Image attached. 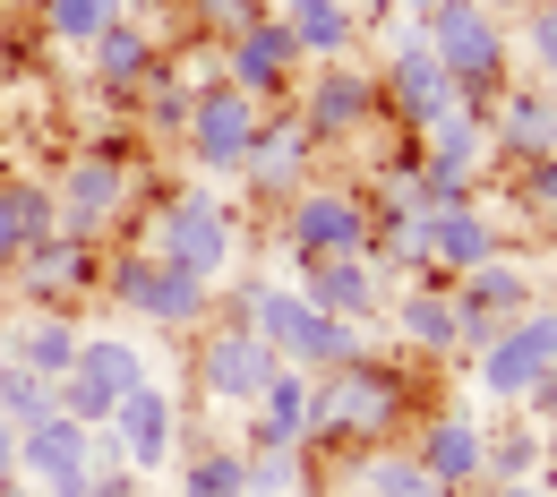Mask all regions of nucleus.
I'll return each mask as SVG.
<instances>
[{"label": "nucleus", "instance_id": "1", "mask_svg": "<svg viewBox=\"0 0 557 497\" xmlns=\"http://www.w3.org/2000/svg\"><path fill=\"white\" fill-rule=\"evenodd\" d=\"M412 412V377L386 360H344L309 377V437H351V446H395V421Z\"/></svg>", "mask_w": 557, "mask_h": 497}, {"label": "nucleus", "instance_id": "2", "mask_svg": "<svg viewBox=\"0 0 557 497\" xmlns=\"http://www.w3.org/2000/svg\"><path fill=\"white\" fill-rule=\"evenodd\" d=\"M232 318H249L267 344H275L292 369H344V360H360V326H344V318H326V309H309L300 300V284H240L232 291Z\"/></svg>", "mask_w": 557, "mask_h": 497}, {"label": "nucleus", "instance_id": "3", "mask_svg": "<svg viewBox=\"0 0 557 497\" xmlns=\"http://www.w3.org/2000/svg\"><path fill=\"white\" fill-rule=\"evenodd\" d=\"M420 35H429V52L446 61V77H455V95H463V103L506 95V61H515V52H506L497 9H481V0H429Z\"/></svg>", "mask_w": 557, "mask_h": 497}, {"label": "nucleus", "instance_id": "4", "mask_svg": "<svg viewBox=\"0 0 557 497\" xmlns=\"http://www.w3.org/2000/svg\"><path fill=\"white\" fill-rule=\"evenodd\" d=\"M103 291H112V309H129L146 326H181V335L207 326V309H214L207 275H189V266H172V258H154V249L112 258V266H103Z\"/></svg>", "mask_w": 557, "mask_h": 497}, {"label": "nucleus", "instance_id": "5", "mask_svg": "<svg viewBox=\"0 0 557 497\" xmlns=\"http://www.w3.org/2000/svg\"><path fill=\"white\" fill-rule=\"evenodd\" d=\"M377 95H386V112L404 121V129H437L463 95H455V77H446V61L429 52V35H420V17H386V77H377Z\"/></svg>", "mask_w": 557, "mask_h": 497}, {"label": "nucleus", "instance_id": "6", "mask_svg": "<svg viewBox=\"0 0 557 497\" xmlns=\"http://www.w3.org/2000/svg\"><path fill=\"white\" fill-rule=\"evenodd\" d=\"M258 121H267V103L258 95H240V86H189V121H181V138H189V163L214 172V181H240V163H249V146H258Z\"/></svg>", "mask_w": 557, "mask_h": 497}, {"label": "nucleus", "instance_id": "7", "mask_svg": "<svg viewBox=\"0 0 557 497\" xmlns=\"http://www.w3.org/2000/svg\"><path fill=\"white\" fill-rule=\"evenodd\" d=\"M232 249H240V232H232V207L214 189H172L154 207V258H172V266H189V275L214 284L232 266Z\"/></svg>", "mask_w": 557, "mask_h": 497}, {"label": "nucleus", "instance_id": "8", "mask_svg": "<svg viewBox=\"0 0 557 497\" xmlns=\"http://www.w3.org/2000/svg\"><path fill=\"white\" fill-rule=\"evenodd\" d=\"M283 369V352L249 326V318H214L198 326V386L214 403H258V386Z\"/></svg>", "mask_w": 557, "mask_h": 497}, {"label": "nucleus", "instance_id": "9", "mask_svg": "<svg viewBox=\"0 0 557 497\" xmlns=\"http://www.w3.org/2000/svg\"><path fill=\"white\" fill-rule=\"evenodd\" d=\"M95 472V428L70 412H44L35 428H17V481H35L44 497H86Z\"/></svg>", "mask_w": 557, "mask_h": 497}, {"label": "nucleus", "instance_id": "10", "mask_svg": "<svg viewBox=\"0 0 557 497\" xmlns=\"http://www.w3.org/2000/svg\"><path fill=\"white\" fill-rule=\"evenodd\" d=\"M52 198H61V232H70V240H95L103 223H121V207H129V154H112V146L70 154Z\"/></svg>", "mask_w": 557, "mask_h": 497}, {"label": "nucleus", "instance_id": "11", "mask_svg": "<svg viewBox=\"0 0 557 497\" xmlns=\"http://www.w3.org/2000/svg\"><path fill=\"white\" fill-rule=\"evenodd\" d=\"M309 172H318V138L300 129V112H267V121H258V146H249V163H240L249 198H258V207H292V198L309 189Z\"/></svg>", "mask_w": 557, "mask_h": 497}, {"label": "nucleus", "instance_id": "12", "mask_svg": "<svg viewBox=\"0 0 557 497\" xmlns=\"http://www.w3.org/2000/svg\"><path fill=\"white\" fill-rule=\"evenodd\" d=\"M283 240H292V258H351V249H369V198H351V189H300L283 207Z\"/></svg>", "mask_w": 557, "mask_h": 497}, {"label": "nucleus", "instance_id": "13", "mask_svg": "<svg viewBox=\"0 0 557 497\" xmlns=\"http://www.w3.org/2000/svg\"><path fill=\"white\" fill-rule=\"evenodd\" d=\"M386 112V95H377V77L369 70H344V61H326V70L300 86V129L318 146H335V138H360L369 121Z\"/></svg>", "mask_w": 557, "mask_h": 497}, {"label": "nucleus", "instance_id": "14", "mask_svg": "<svg viewBox=\"0 0 557 497\" xmlns=\"http://www.w3.org/2000/svg\"><path fill=\"white\" fill-rule=\"evenodd\" d=\"M292 77H300V52H292V35H283L275 9H258L249 26H232V35H223V86H240V95L275 103Z\"/></svg>", "mask_w": 557, "mask_h": 497}, {"label": "nucleus", "instance_id": "15", "mask_svg": "<svg viewBox=\"0 0 557 497\" xmlns=\"http://www.w3.org/2000/svg\"><path fill=\"white\" fill-rule=\"evenodd\" d=\"M103 428H112V446H121L129 472H163V463L181 455V403H172V386H154V377L129 386V395L112 403V421H103Z\"/></svg>", "mask_w": 557, "mask_h": 497}, {"label": "nucleus", "instance_id": "16", "mask_svg": "<svg viewBox=\"0 0 557 497\" xmlns=\"http://www.w3.org/2000/svg\"><path fill=\"white\" fill-rule=\"evenodd\" d=\"M412 455H420V472H429L437 489L472 497L481 489V463H488V428L472 421V412H429L420 437H412Z\"/></svg>", "mask_w": 557, "mask_h": 497}, {"label": "nucleus", "instance_id": "17", "mask_svg": "<svg viewBox=\"0 0 557 497\" xmlns=\"http://www.w3.org/2000/svg\"><path fill=\"white\" fill-rule=\"evenodd\" d=\"M481 112H488V154H506L515 172L557 146V86H506V95H488Z\"/></svg>", "mask_w": 557, "mask_h": 497}, {"label": "nucleus", "instance_id": "18", "mask_svg": "<svg viewBox=\"0 0 557 497\" xmlns=\"http://www.w3.org/2000/svg\"><path fill=\"white\" fill-rule=\"evenodd\" d=\"M300 300L326 309V318H344V326H369L386 309V284H377L369 249H351V258H300Z\"/></svg>", "mask_w": 557, "mask_h": 497}, {"label": "nucleus", "instance_id": "19", "mask_svg": "<svg viewBox=\"0 0 557 497\" xmlns=\"http://www.w3.org/2000/svg\"><path fill=\"white\" fill-rule=\"evenodd\" d=\"M17 291L35 300V309H70L86 284H103V266H95V240H70V232H52V240H35L17 266Z\"/></svg>", "mask_w": 557, "mask_h": 497}, {"label": "nucleus", "instance_id": "20", "mask_svg": "<svg viewBox=\"0 0 557 497\" xmlns=\"http://www.w3.org/2000/svg\"><path fill=\"white\" fill-rule=\"evenodd\" d=\"M506 249V232L488 223L472 198H455V207H429V275L437 284H455V275H472L481 258H497Z\"/></svg>", "mask_w": 557, "mask_h": 497}, {"label": "nucleus", "instance_id": "21", "mask_svg": "<svg viewBox=\"0 0 557 497\" xmlns=\"http://www.w3.org/2000/svg\"><path fill=\"white\" fill-rule=\"evenodd\" d=\"M292 446H309V369L283 360L249 403V455H292Z\"/></svg>", "mask_w": 557, "mask_h": 497}, {"label": "nucleus", "instance_id": "22", "mask_svg": "<svg viewBox=\"0 0 557 497\" xmlns=\"http://www.w3.org/2000/svg\"><path fill=\"white\" fill-rule=\"evenodd\" d=\"M369 266L377 275H429V207L369 198Z\"/></svg>", "mask_w": 557, "mask_h": 497}, {"label": "nucleus", "instance_id": "23", "mask_svg": "<svg viewBox=\"0 0 557 497\" xmlns=\"http://www.w3.org/2000/svg\"><path fill=\"white\" fill-rule=\"evenodd\" d=\"M386 318H395V335H404L412 352H429V360L455 352V284L420 275V284H404L395 300H386Z\"/></svg>", "mask_w": 557, "mask_h": 497}, {"label": "nucleus", "instance_id": "24", "mask_svg": "<svg viewBox=\"0 0 557 497\" xmlns=\"http://www.w3.org/2000/svg\"><path fill=\"white\" fill-rule=\"evenodd\" d=\"M77 344H86V326H77L70 309H35L26 326H9V335H0V352L26 360V369H35V377H52V386L77 369Z\"/></svg>", "mask_w": 557, "mask_h": 497}, {"label": "nucleus", "instance_id": "25", "mask_svg": "<svg viewBox=\"0 0 557 497\" xmlns=\"http://www.w3.org/2000/svg\"><path fill=\"white\" fill-rule=\"evenodd\" d=\"M86 52H95V86H103V95H121V103H138L146 77L163 70V61H154V35H146V26H129V17H112Z\"/></svg>", "mask_w": 557, "mask_h": 497}, {"label": "nucleus", "instance_id": "26", "mask_svg": "<svg viewBox=\"0 0 557 497\" xmlns=\"http://www.w3.org/2000/svg\"><path fill=\"white\" fill-rule=\"evenodd\" d=\"M275 17H283V35H292L300 61H344L351 44H360L351 0H275Z\"/></svg>", "mask_w": 557, "mask_h": 497}, {"label": "nucleus", "instance_id": "27", "mask_svg": "<svg viewBox=\"0 0 557 497\" xmlns=\"http://www.w3.org/2000/svg\"><path fill=\"white\" fill-rule=\"evenodd\" d=\"M455 300H463V309H488V318H523V309L541 300V284H532V258H515V249L481 258L472 275H455Z\"/></svg>", "mask_w": 557, "mask_h": 497}, {"label": "nucleus", "instance_id": "28", "mask_svg": "<svg viewBox=\"0 0 557 497\" xmlns=\"http://www.w3.org/2000/svg\"><path fill=\"white\" fill-rule=\"evenodd\" d=\"M488 481H549V428L532 421V412H523L515 428H497V437H488L481 489H488Z\"/></svg>", "mask_w": 557, "mask_h": 497}, {"label": "nucleus", "instance_id": "29", "mask_svg": "<svg viewBox=\"0 0 557 497\" xmlns=\"http://www.w3.org/2000/svg\"><path fill=\"white\" fill-rule=\"evenodd\" d=\"M77 377L103 386V395L121 403L129 386H146V352L129 344V335H86V344H77Z\"/></svg>", "mask_w": 557, "mask_h": 497}, {"label": "nucleus", "instance_id": "30", "mask_svg": "<svg viewBox=\"0 0 557 497\" xmlns=\"http://www.w3.org/2000/svg\"><path fill=\"white\" fill-rule=\"evenodd\" d=\"M172 497H249V446H189Z\"/></svg>", "mask_w": 557, "mask_h": 497}, {"label": "nucleus", "instance_id": "31", "mask_svg": "<svg viewBox=\"0 0 557 497\" xmlns=\"http://www.w3.org/2000/svg\"><path fill=\"white\" fill-rule=\"evenodd\" d=\"M351 481H360V497H429L437 489V481L420 472L412 446H369V463H360Z\"/></svg>", "mask_w": 557, "mask_h": 497}, {"label": "nucleus", "instance_id": "32", "mask_svg": "<svg viewBox=\"0 0 557 497\" xmlns=\"http://www.w3.org/2000/svg\"><path fill=\"white\" fill-rule=\"evenodd\" d=\"M44 412H61V403H52V377H35L26 360L0 352V421H9V428H35Z\"/></svg>", "mask_w": 557, "mask_h": 497}, {"label": "nucleus", "instance_id": "33", "mask_svg": "<svg viewBox=\"0 0 557 497\" xmlns=\"http://www.w3.org/2000/svg\"><path fill=\"white\" fill-rule=\"evenodd\" d=\"M112 17H129V0H44V35L52 44H95Z\"/></svg>", "mask_w": 557, "mask_h": 497}, {"label": "nucleus", "instance_id": "34", "mask_svg": "<svg viewBox=\"0 0 557 497\" xmlns=\"http://www.w3.org/2000/svg\"><path fill=\"white\" fill-rule=\"evenodd\" d=\"M9 214H17V240H26V249L61 232V198H52L44 181H9Z\"/></svg>", "mask_w": 557, "mask_h": 497}, {"label": "nucleus", "instance_id": "35", "mask_svg": "<svg viewBox=\"0 0 557 497\" xmlns=\"http://www.w3.org/2000/svg\"><path fill=\"white\" fill-rule=\"evenodd\" d=\"M309 446H292V455H249V497H292L309 481V463H300Z\"/></svg>", "mask_w": 557, "mask_h": 497}, {"label": "nucleus", "instance_id": "36", "mask_svg": "<svg viewBox=\"0 0 557 497\" xmlns=\"http://www.w3.org/2000/svg\"><path fill=\"white\" fill-rule=\"evenodd\" d=\"M523 17V52H532V70L557 77V0H532V9H515Z\"/></svg>", "mask_w": 557, "mask_h": 497}, {"label": "nucleus", "instance_id": "37", "mask_svg": "<svg viewBox=\"0 0 557 497\" xmlns=\"http://www.w3.org/2000/svg\"><path fill=\"white\" fill-rule=\"evenodd\" d=\"M515 207H523V214H549V207H557V146L523 163V181H515Z\"/></svg>", "mask_w": 557, "mask_h": 497}, {"label": "nucleus", "instance_id": "38", "mask_svg": "<svg viewBox=\"0 0 557 497\" xmlns=\"http://www.w3.org/2000/svg\"><path fill=\"white\" fill-rule=\"evenodd\" d=\"M189 9H198L207 26H223V35H232V26H249V17L267 9V0H189Z\"/></svg>", "mask_w": 557, "mask_h": 497}, {"label": "nucleus", "instance_id": "39", "mask_svg": "<svg viewBox=\"0 0 557 497\" xmlns=\"http://www.w3.org/2000/svg\"><path fill=\"white\" fill-rule=\"evenodd\" d=\"M86 497H138V472H129V463H95V472H86Z\"/></svg>", "mask_w": 557, "mask_h": 497}, {"label": "nucleus", "instance_id": "40", "mask_svg": "<svg viewBox=\"0 0 557 497\" xmlns=\"http://www.w3.org/2000/svg\"><path fill=\"white\" fill-rule=\"evenodd\" d=\"M26 258V240H17V214H9V172H0V275Z\"/></svg>", "mask_w": 557, "mask_h": 497}, {"label": "nucleus", "instance_id": "41", "mask_svg": "<svg viewBox=\"0 0 557 497\" xmlns=\"http://www.w3.org/2000/svg\"><path fill=\"white\" fill-rule=\"evenodd\" d=\"M488 497H557L549 481H488Z\"/></svg>", "mask_w": 557, "mask_h": 497}, {"label": "nucleus", "instance_id": "42", "mask_svg": "<svg viewBox=\"0 0 557 497\" xmlns=\"http://www.w3.org/2000/svg\"><path fill=\"white\" fill-rule=\"evenodd\" d=\"M0 481H17V428L0 421Z\"/></svg>", "mask_w": 557, "mask_h": 497}, {"label": "nucleus", "instance_id": "43", "mask_svg": "<svg viewBox=\"0 0 557 497\" xmlns=\"http://www.w3.org/2000/svg\"><path fill=\"white\" fill-rule=\"evenodd\" d=\"M0 497H44V489L35 481H0Z\"/></svg>", "mask_w": 557, "mask_h": 497}, {"label": "nucleus", "instance_id": "44", "mask_svg": "<svg viewBox=\"0 0 557 497\" xmlns=\"http://www.w3.org/2000/svg\"><path fill=\"white\" fill-rule=\"evenodd\" d=\"M481 9H497V17H506V9H532V0H481Z\"/></svg>", "mask_w": 557, "mask_h": 497}, {"label": "nucleus", "instance_id": "45", "mask_svg": "<svg viewBox=\"0 0 557 497\" xmlns=\"http://www.w3.org/2000/svg\"><path fill=\"white\" fill-rule=\"evenodd\" d=\"M395 9H404V17H429V0H395Z\"/></svg>", "mask_w": 557, "mask_h": 497}, {"label": "nucleus", "instance_id": "46", "mask_svg": "<svg viewBox=\"0 0 557 497\" xmlns=\"http://www.w3.org/2000/svg\"><path fill=\"white\" fill-rule=\"evenodd\" d=\"M541 223H549V249H557V207H549V214H541Z\"/></svg>", "mask_w": 557, "mask_h": 497}, {"label": "nucleus", "instance_id": "47", "mask_svg": "<svg viewBox=\"0 0 557 497\" xmlns=\"http://www.w3.org/2000/svg\"><path fill=\"white\" fill-rule=\"evenodd\" d=\"M429 497H455V489H429Z\"/></svg>", "mask_w": 557, "mask_h": 497}]
</instances>
